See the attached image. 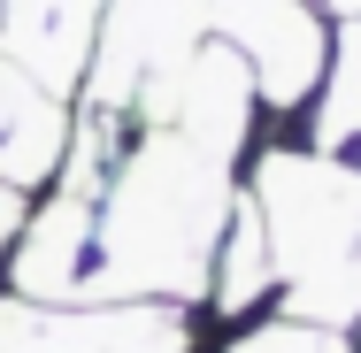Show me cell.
<instances>
[{
	"label": "cell",
	"instance_id": "6da1fadb",
	"mask_svg": "<svg viewBox=\"0 0 361 353\" xmlns=\"http://www.w3.org/2000/svg\"><path fill=\"white\" fill-rule=\"evenodd\" d=\"M77 116L108 146L92 277H85L77 307H192L200 315L246 154L161 123L146 100L77 108Z\"/></svg>",
	"mask_w": 361,
	"mask_h": 353
},
{
	"label": "cell",
	"instance_id": "7a4b0ae2",
	"mask_svg": "<svg viewBox=\"0 0 361 353\" xmlns=\"http://www.w3.org/2000/svg\"><path fill=\"white\" fill-rule=\"evenodd\" d=\"M246 192L269 223L277 307L300 323H361V161L307 139H254Z\"/></svg>",
	"mask_w": 361,
	"mask_h": 353
},
{
	"label": "cell",
	"instance_id": "3957f363",
	"mask_svg": "<svg viewBox=\"0 0 361 353\" xmlns=\"http://www.w3.org/2000/svg\"><path fill=\"white\" fill-rule=\"evenodd\" d=\"M208 31L254 70L262 116H307L331 62V16L315 0H208Z\"/></svg>",
	"mask_w": 361,
	"mask_h": 353
},
{
	"label": "cell",
	"instance_id": "277c9868",
	"mask_svg": "<svg viewBox=\"0 0 361 353\" xmlns=\"http://www.w3.org/2000/svg\"><path fill=\"white\" fill-rule=\"evenodd\" d=\"M208 39V0H108L77 108H123Z\"/></svg>",
	"mask_w": 361,
	"mask_h": 353
},
{
	"label": "cell",
	"instance_id": "5b68a950",
	"mask_svg": "<svg viewBox=\"0 0 361 353\" xmlns=\"http://www.w3.org/2000/svg\"><path fill=\"white\" fill-rule=\"evenodd\" d=\"M192 307H31L0 292V353H192Z\"/></svg>",
	"mask_w": 361,
	"mask_h": 353
},
{
	"label": "cell",
	"instance_id": "8992f818",
	"mask_svg": "<svg viewBox=\"0 0 361 353\" xmlns=\"http://www.w3.org/2000/svg\"><path fill=\"white\" fill-rule=\"evenodd\" d=\"M100 16L108 0H0V54L47 92L77 100L100 47Z\"/></svg>",
	"mask_w": 361,
	"mask_h": 353
},
{
	"label": "cell",
	"instance_id": "52a82bcc",
	"mask_svg": "<svg viewBox=\"0 0 361 353\" xmlns=\"http://www.w3.org/2000/svg\"><path fill=\"white\" fill-rule=\"evenodd\" d=\"M70 139H77V100L47 92L39 77H23L0 54V185L23 192V200H39L62 177Z\"/></svg>",
	"mask_w": 361,
	"mask_h": 353
},
{
	"label": "cell",
	"instance_id": "ba28073f",
	"mask_svg": "<svg viewBox=\"0 0 361 353\" xmlns=\"http://www.w3.org/2000/svg\"><path fill=\"white\" fill-rule=\"evenodd\" d=\"M300 139L323 146V154H354V139H361V16L331 23V62H323V85L300 116Z\"/></svg>",
	"mask_w": 361,
	"mask_h": 353
},
{
	"label": "cell",
	"instance_id": "9c48e42d",
	"mask_svg": "<svg viewBox=\"0 0 361 353\" xmlns=\"http://www.w3.org/2000/svg\"><path fill=\"white\" fill-rule=\"evenodd\" d=\"M192 353H361V346H354V330L300 323L285 307H269V315H246V323H216V338H208V315H200V346Z\"/></svg>",
	"mask_w": 361,
	"mask_h": 353
},
{
	"label": "cell",
	"instance_id": "30bf717a",
	"mask_svg": "<svg viewBox=\"0 0 361 353\" xmlns=\"http://www.w3.org/2000/svg\"><path fill=\"white\" fill-rule=\"evenodd\" d=\"M23 208H31V200L0 185V261H8V246H16V230H23Z\"/></svg>",
	"mask_w": 361,
	"mask_h": 353
},
{
	"label": "cell",
	"instance_id": "8fae6325",
	"mask_svg": "<svg viewBox=\"0 0 361 353\" xmlns=\"http://www.w3.org/2000/svg\"><path fill=\"white\" fill-rule=\"evenodd\" d=\"M315 8H323L331 23H354V16H361V0H315Z\"/></svg>",
	"mask_w": 361,
	"mask_h": 353
},
{
	"label": "cell",
	"instance_id": "7c38bea8",
	"mask_svg": "<svg viewBox=\"0 0 361 353\" xmlns=\"http://www.w3.org/2000/svg\"><path fill=\"white\" fill-rule=\"evenodd\" d=\"M354 161H361V139H354Z\"/></svg>",
	"mask_w": 361,
	"mask_h": 353
}]
</instances>
